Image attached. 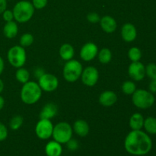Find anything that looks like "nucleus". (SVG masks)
<instances>
[{"mask_svg":"<svg viewBox=\"0 0 156 156\" xmlns=\"http://www.w3.org/2000/svg\"><path fill=\"white\" fill-rule=\"evenodd\" d=\"M124 148L126 152L133 155H147L152 148V139L147 133L140 130H132L124 140Z\"/></svg>","mask_w":156,"mask_h":156,"instance_id":"f257e3e1","label":"nucleus"},{"mask_svg":"<svg viewBox=\"0 0 156 156\" xmlns=\"http://www.w3.org/2000/svg\"><path fill=\"white\" fill-rule=\"evenodd\" d=\"M42 89L38 83L30 82L24 83L21 90V99L26 105H34L41 99Z\"/></svg>","mask_w":156,"mask_h":156,"instance_id":"f03ea898","label":"nucleus"},{"mask_svg":"<svg viewBox=\"0 0 156 156\" xmlns=\"http://www.w3.org/2000/svg\"><path fill=\"white\" fill-rule=\"evenodd\" d=\"M34 7L28 1H20L13 8L14 19L19 23H25L33 17Z\"/></svg>","mask_w":156,"mask_h":156,"instance_id":"7ed1b4c3","label":"nucleus"},{"mask_svg":"<svg viewBox=\"0 0 156 156\" xmlns=\"http://www.w3.org/2000/svg\"><path fill=\"white\" fill-rule=\"evenodd\" d=\"M155 96L151 91L145 89H136L133 94L132 101L140 109H148L155 103Z\"/></svg>","mask_w":156,"mask_h":156,"instance_id":"20e7f679","label":"nucleus"},{"mask_svg":"<svg viewBox=\"0 0 156 156\" xmlns=\"http://www.w3.org/2000/svg\"><path fill=\"white\" fill-rule=\"evenodd\" d=\"M82 71H83V68L81 62L76 59H72L66 61L64 65L62 74H63L64 79L67 82H75L81 77Z\"/></svg>","mask_w":156,"mask_h":156,"instance_id":"39448f33","label":"nucleus"},{"mask_svg":"<svg viewBox=\"0 0 156 156\" xmlns=\"http://www.w3.org/2000/svg\"><path fill=\"white\" fill-rule=\"evenodd\" d=\"M73 132V128L70 124L66 122H61L53 126L52 136L55 141L60 144H65L72 139Z\"/></svg>","mask_w":156,"mask_h":156,"instance_id":"423d86ee","label":"nucleus"},{"mask_svg":"<svg viewBox=\"0 0 156 156\" xmlns=\"http://www.w3.org/2000/svg\"><path fill=\"white\" fill-rule=\"evenodd\" d=\"M7 58L12 66L21 68L25 64L27 59L25 50L21 46H14L8 51Z\"/></svg>","mask_w":156,"mask_h":156,"instance_id":"0eeeda50","label":"nucleus"},{"mask_svg":"<svg viewBox=\"0 0 156 156\" xmlns=\"http://www.w3.org/2000/svg\"><path fill=\"white\" fill-rule=\"evenodd\" d=\"M53 125L50 120L41 119L35 126V133L39 139L45 140L52 136Z\"/></svg>","mask_w":156,"mask_h":156,"instance_id":"6e6552de","label":"nucleus"},{"mask_svg":"<svg viewBox=\"0 0 156 156\" xmlns=\"http://www.w3.org/2000/svg\"><path fill=\"white\" fill-rule=\"evenodd\" d=\"M38 85L42 91L51 92L55 91L59 85V80L55 76L49 73H44L38 79Z\"/></svg>","mask_w":156,"mask_h":156,"instance_id":"1a4fd4ad","label":"nucleus"},{"mask_svg":"<svg viewBox=\"0 0 156 156\" xmlns=\"http://www.w3.org/2000/svg\"><path fill=\"white\" fill-rule=\"evenodd\" d=\"M82 83L88 87L96 85L99 79V73L97 69L94 66H88L82 71L81 75Z\"/></svg>","mask_w":156,"mask_h":156,"instance_id":"9d476101","label":"nucleus"},{"mask_svg":"<svg viewBox=\"0 0 156 156\" xmlns=\"http://www.w3.org/2000/svg\"><path fill=\"white\" fill-rule=\"evenodd\" d=\"M128 73L133 80L141 81L146 76V66L140 61L132 62L128 68Z\"/></svg>","mask_w":156,"mask_h":156,"instance_id":"9b49d317","label":"nucleus"},{"mask_svg":"<svg viewBox=\"0 0 156 156\" xmlns=\"http://www.w3.org/2000/svg\"><path fill=\"white\" fill-rule=\"evenodd\" d=\"M98 53L97 45L92 42L86 43L80 50V56L84 61L89 62L93 60Z\"/></svg>","mask_w":156,"mask_h":156,"instance_id":"f8f14e48","label":"nucleus"},{"mask_svg":"<svg viewBox=\"0 0 156 156\" xmlns=\"http://www.w3.org/2000/svg\"><path fill=\"white\" fill-rule=\"evenodd\" d=\"M121 36L124 41L128 43L133 42L136 38L137 30L135 26L131 23L123 24L121 29Z\"/></svg>","mask_w":156,"mask_h":156,"instance_id":"ddd939ff","label":"nucleus"},{"mask_svg":"<svg viewBox=\"0 0 156 156\" xmlns=\"http://www.w3.org/2000/svg\"><path fill=\"white\" fill-rule=\"evenodd\" d=\"M100 24L102 30L106 33H113L117 29V21L113 17L105 15L100 20Z\"/></svg>","mask_w":156,"mask_h":156,"instance_id":"4468645a","label":"nucleus"},{"mask_svg":"<svg viewBox=\"0 0 156 156\" xmlns=\"http://www.w3.org/2000/svg\"><path fill=\"white\" fill-rule=\"evenodd\" d=\"M117 96L114 91H105L99 97V103L105 107H111L117 102Z\"/></svg>","mask_w":156,"mask_h":156,"instance_id":"2eb2a0df","label":"nucleus"},{"mask_svg":"<svg viewBox=\"0 0 156 156\" xmlns=\"http://www.w3.org/2000/svg\"><path fill=\"white\" fill-rule=\"evenodd\" d=\"M58 111L57 106L53 103H48L44 105L43 109L40 113V119L50 120L56 115Z\"/></svg>","mask_w":156,"mask_h":156,"instance_id":"dca6fc26","label":"nucleus"},{"mask_svg":"<svg viewBox=\"0 0 156 156\" xmlns=\"http://www.w3.org/2000/svg\"><path fill=\"white\" fill-rule=\"evenodd\" d=\"M62 148L59 143L53 140L46 145L45 153L47 156H60L62 155Z\"/></svg>","mask_w":156,"mask_h":156,"instance_id":"f3484780","label":"nucleus"},{"mask_svg":"<svg viewBox=\"0 0 156 156\" xmlns=\"http://www.w3.org/2000/svg\"><path fill=\"white\" fill-rule=\"evenodd\" d=\"M73 130L79 136L85 137L89 133V125L85 120H78L73 124Z\"/></svg>","mask_w":156,"mask_h":156,"instance_id":"a211bd4d","label":"nucleus"},{"mask_svg":"<svg viewBox=\"0 0 156 156\" xmlns=\"http://www.w3.org/2000/svg\"><path fill=\"white\" fill-rule=\"evenodd\" d=\"M144 117L140 113H135L131 116L129 119V126L132 130H140L143 127Z\"/></svg>","mask_w":156,"mask_h":156,"instance_id":"6ab92c4d","label":"nucleus"},{"mask_svg":"<svg viewBox=\"0 0 156 156\" xmlns=\"http://www.w3.org/2000/svg\"><path fill=\"white\" fill-rule=\"evenodd\" d=\"M18 32V24L15 21H12L6 22L3 27V34L7 38L12 39L16 37L17 34Z\"/></svg>","mask_w":156,"mask_h":156,"instance_id":"aec40b11","label":"nucleus"},{"mask_svg":"<svg viewBox=\"0 0 156 156\" xmlns=\"http://www.w3.org/2000/svg\"><path fill=\"white\" fill-rule=\"evenodd\" d=\"M75 50L73 46L69 44H64L59 49V56L63 60L69 61L74 56Z\"/></svg>","mask_w":156,"mask_h":156,"instance_id":"412c9836","label":"nucleus"},{"mask_svg":"<svg viewBox=\"0 0 156 156\" xmlns=\"http://www.w3.org/2000/svg\"><path fill=\"white\" fill-rule=\"evenodd\" d=\"M143 127L148 134L156 135V118L153 117H149L144 120Z\"/></svg>","mask_w":156,"mask_h":156,"instance_id":"4be33fe9","label":"nucleus"},{"mask_svg":"<svg viewBox=\"0 0 156 156\" xmlns=\"http://www.w3.org/2000/svg\"><path fill=\"white\" fill-rule=\"evenodd\" d=\"M15 78H16L18 82L24 84L29 81L30 73L26 69L21 67V68H18V69L17 70L16 73H15Z\"/></svg>","mask_w":156,"mask_h":156,"instance_id":"5701e85b","label":"nucleus"},{"mask_svg":"<svg viewBox=\"0 0 156 156\" xmlns=\"http://www.w3.org/2000/svg\"><path fill=\"white\" fill-rule=\"evenodd\" d=\"M98 59L100 62L103 64H107L111 62L112 59L111 51L108 48H103L98 53Z\"/></svg>","mask_w":156,"mask_h":156,"instance_id":"b1692460","label":"nucleus"},{"mask_svg":"<svg viewBox=\"0 0 156 156\" xmlns=\"http://www.w3.org/2000/svg\"><path fill=\"white\" fill-rule=\"evenodd\" d=\"M128 57L132 62H138L142 58V52L138 47H133L128 51Z\"/></svg>","mask_w":156,"mask_h":156,"instance_id":"393cba45","label":"nucleus"},{"mask_svg":"<svg viewBox=\"0 0 156 156\" xmlns=\"http://www.w3.org/2000/svg\"><path fill=\"white\" fill-rule=\"evenodd\" d=\"M136 90V86L132 81H126L122 85V91L124 94L128 95L133 94Z\"/></svg>","mask_w":156,"mask_h":156,"instance_id":"a878e982","label":"nucleus"},{"mask_svg":"<svg viewBox=\"0 0 156 156\" xmlns=\"http://www.w3.org/2000/svg\"><path fill=\"white\" fill-rule=\"evenodd\" d=\"M23 122H24V119L21 116H15L11 119L10 122H9V126L13 130H17L21 127V125L23 124Z\"/></svg>","mask_w":156,"mask_h":156,"instance_id":"bb28decb","label":"nucleus"},{"mask_svg":"<svg viewBox=\"0 0 156 156\" xmlns=\"http://www.w3.org/2000/svg\"><path fill=\"white\" fill-rule=\"evenodd\" d=\"M34 36L31 34L26 33L21 35V38H20V44L21 47H29L34 42Z\"/></svg>","mask_w":156,"mask_h":156,"instance_id":"cd10ccee","label":"nucleus"},{"mask_svg":"<svg viewBox=\"0 0 156 156\" xmlns=\"http://www.w3.org/2000/svg\"><path fill=\"white\" fill-rule=\"evenodd\" d=\"M146 76L150 78L151 79L156 78V64L149 63L146 66Z\"/></svg>","mask_w":156,"mask_h":156,"instance_id":"c85d7f7f","label":"nucleus"},{"mask_svg":"<svg viewBox=\"0 0 156 156\" xmlns=\"http://www.w3.org/2000/svg\"><path fill=\"white\" fill-rule=\"evenodd\" d=\"M48 0H32V5H34V9H42L47 5Z\"/></svg>","mask_w":156,"mask_h":156,"instance_id":"c756f323","label":"nucleus"},{"mask_svg":"<svg viewBox=\"0 0 156 156\" xmlns=\"http://www.w3.org/2000/svg\"><path fill=\"white\" fill-rule=\"evenodd\" d=\"M87 19L89 22L94 24V23L100 22L101 18L98 14L95 13V12H91V13H89L87 15Z\"/></svg>","mask_w":156,"mask_h":156,"instance_id":"7c9ffc66","label":"nucleus"},{"mask_svg":"<svg viewBox=\"0 0 156 156\" xmlns=\"http://www.w3.org/2000/svg\"><path fill=\"white\" fill-rule=\"evenodd\" d=\"M8 137V129L5 124L0 123V142L4 141Z\"/></svg>","mask_w":156,"mask_h":156,"instance_id":"2f4dec72","label":"nucleus"},{"mask_svg":"<svg viewBox=\"0 0 156 156\" xmlns=\"http://www.w3.org/2000/svg\"><path fill=\"white\" fill-rule=\"evenodd\" d=\"M2 18L3 19H4V21H5L6 22L13 21L14 19L13 12L11 10H8V9H6V10L2 13Z\"/></svg>","mask_w":156,"mask_h":156,"instance_id":"473e14b6","label":"nucleus"},{"mask_svg":"<svg viewBox=\"0 0 156 156\" xmlns=\"http://www.w3.org/2000/svg\"><path fill=\"white\" fill-rule=\"evenodd\" d=\"M66 144L67 147H68V149L70 151H75L79 148V143H78V142L76 140H73V139H71L69 141L67 142Z\"/></svg>","mask_w":156,"mask_h":156,"instance_id":"72a5a7b5","label":"nucleus"},{"mask_svg":"<svg viewBox=\"0 0 156 156\" xmlns=\"http://www.w3.org/2000/svg\"><path fill=\"white\" fill-rule=\"evenodd\" d=\"M151 82L149 84V91H151L152 93H155L156 92V78L155 79H151Z\"/></svg>","mask_w":156,"mask_h":156,"instance_id":"f704fd0d","label":"nucleus"},{"mask_svg":"<svg viewBox=\"0 0 156 156\" xmlns=\"http://www.w3.org/2000/svg\"><path fill=\"white\" fill-rule=\"evenodd\" d=\"M7 9V0H0V14H2Z\"/></svg>","mask_w":156,"mask_h":156,"instance_id":"c9c22d12","label":"nucleus"},{"mask_svg":"<svg viewBox=\"0 0 156 156\" xmlns=\"http://www.w3.org/2000/svg\"><path fill=\"white\" fill-rule=\"evenodd\" d=\"M4 68H5V62H4V60H3L2 58L0 56V75L2 73L3 70H4Z\"/></svg>","mask_w":156,"mask_h":156,"instance_id":"e433bc0d","label":"nucleus"},{"mask_svg":"<svg viewBox=\"0 0 156 156\" xmlns=\"http://www.w3.org/2000/svg\"><path fill=\"white\" fill-rule=\"evenodd\" d=\"M4 105H5V99L3 98V97H2V96L0 95V111L2 109Z\"/></svg>","mask_w":156,"mask_h":156,"instance_id":"4c0bfd02","label":"nucleus"},{"mask_svg":"<svg viewBox=\"0 0 156 156\" xmlns=\"http://www.w3.org/2000/svg\"><path fill=\"white\" fill-rule=\"evenodd\" d=\"M3 89H4V82L0 79V93L2 92Z\"/></svg>","mask_w":156,"mask_h":156,"instance_id":"58836bf2","label":"nucleus"}]
</instances>
